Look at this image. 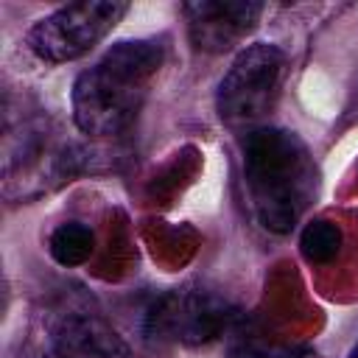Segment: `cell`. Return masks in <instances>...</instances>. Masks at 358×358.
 <instances>
[{
  "label": "cell",
  "mask_w": 358,
  "mask_h": 358,
  "mask_svg": "<svg viewBox=\"0 0 358 358\" xmlns=\"http://www.w3.org/2000/svg\"><path fill=\"white\" fill-rule=\"evenodd\" d=\"M162 45L126 39L112 45L73 84V120L84 134L112 137L131 126L162 67Z\"/></svg>",
  "instance_id": "6da1fadb"
},
{
  "label": "cell",
  "mask_w": 358,
  "mask_h": 358,
  "mask_svg": "<svg viewBox=\"0 0 358 358\" xmlns=\"http://www.w3.org/2000/svg\"><path fill=\"white\" fill-rule=\"evenodd\" d=\"M243 176L263 229L291 232L316 193V165L308 145L285 129L260 126L243 143Z\"/></svg>",
  "instance_id": "7a4b0ae2"
},
{
  "label": "cell",
  "mask_w": 358,
  "mask_h": 358,
  "mask_svg": "<svg viewBox=\"0 0 358 358\" xmlns=\"http://www.w3.org/2000/svg\"><path fill=\"white\" fill-rule=\"evenodd\" d=\"M285 53L277 45L257 42L235 56L229 70L224 73L215 95L218 117L246 134L257 129V123L274 109L280 98V87L285 78Z\"/></svg>",
  "instance_id": "3957f363"
},
{
  "label": "cell",
  "mask_w": 358,
  "mask_h": 358,
  "mask_svg": "<svg viewBox=\"0 0 358 358\" xmlns=\"http://www.w3.org/2000/svg\"><path fill=\"white\" fill-rule=\"evenodd\" d=\"M129 11V3L78 0L36 20L25 36L28 50L48 64H64L90 53Z\"/></svg>",
  "instance_id": "277c9868"
},
{
  "label": "cell",
  "mask_w": 358,
  "mask_h": 358,
  "mask_svg": "<svg viewBox=\"0 0 358 358\" xmlns=\"http://www.w3.org/2000/svg\"><path fill=\"white\" fill-rule=\"evenodd\" d=\"M229 322L227 302L207 291H176L157 302L151 313L154 333L182 344H201L224 333Z\"/></svg>",
  "instance_id": "5b68a950"
},
{
  "label": "cell",
  "mask_w": 358,
  "mask_h": 358,
  "mask_svg": "<svg viewBox=\"0 0 358 358\" xmlns=\"http://www.w3.org/2000/svg\"><path fill=\"white\" fill-rule=\"evenodd\" d=\"M182 11L193 48L204 53H224L255 28L263 6L252 0H196L185 3Z\"/></svg>",
  "instance_id": "8992f818"
},
{
  "label": "cell",
  "mask_w": 358,
  "mask_h": 358,
  "mask_svg": "<svg viewBox=\"0 0 358 358\" xmlns=\"http://www.w3.org/2000/svg\"><path fill=\"white\" fill-rule=\"evenodd\" d=\"M53 358H131V350L103 319L73 313L56 327Z\"/></svg>",
  "instance_id": "52a82bcc"
},
{
  "label": "cell",
  "mask_w": 358,
  "mask_h": 358,
  "mask_svg": "<svg viewBox=\"0 0 358 358\" xmlns=\"http://www.w3.org/2000/svg\"><path fill=\"white\" fill-rule=\"evenodd\" d=\"M48 249L59 266H81L95 249V235L81 221H64L50 232Z\"/></svg>",
  "instance_id": "ba28073f"
},
{
  "label": "cell",
  "mask_w": 358,
  "mask_h": 358,
  "mask_svg": "<svg viewBox=\"0 0 358 358\" xmlns=\"http://www.w3.org/2000/svg\"><path fill=\"white\" fill-rule=\"evenodd\" d=\"M299 249L313 266L333 263L341 252V229L333 221H310L299 238Z\"/></svg>",
  "instance_id": "9c48e42d"
},
{
  "label": "cell",
  "mask_w": 358,
  "mask_h": 358,
  "mask_svg": "<svg viewBox=\"0 0 358 358\" xmlns=\"http://www.w3.org/2000/svg\"><path fill=\"white\" fill-rule=\"evenodd\" d=\"M350 358H358V344L352 347V352H350Z\"/></svg>",
  "instance_id": "30bf717a"
},
{
  "label": "cell",
  "mask_w": 358,
  "mask_h": 358,
  "mask_svg": "<svg viewBox=\"0 0 358 358\" xmlns=\"http://www.w3.org/2000/svg\"><path fill=\"white\" fill-rule=\"evenodd\" d=\"M280 358H291V355H280Z\"/></svg>",
  "instance_id": "8fae6325"
}]
</instances>
